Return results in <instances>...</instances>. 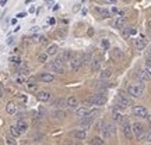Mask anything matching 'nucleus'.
Returning a JSON list of instances; mask_svg holds the SVG:
<instances>
[{
  "mask_svg": "<svg viewBox=\"0 0 151 145\" xmlns=\"http://www.w3.org/2000/svg\"><path fill=\"white\" fill-rule=\"evenodd\" d=\"M127 94H129L132 98L139 99V98H141L143 94H144V85H143V84H130V85L127 86Z\"/></svg>",
  "mask_w": 151,
  "mask_h": 145,
  "instance_id": "1",
  "label": "nucleus"
},
{
  "mask_svg": "<svg viewBox=\"0 0 151 145\" xmlns=\"http://www.w3.org/2000/svg\"><path fill=\"white\" fill-rule=\"evenodd\" d=\"M101 131L105 138H113L116 135V127L112 123H101Z\"/></svg>",
  "mask_w": 151,
  "mask_h": 145,
  "instance_id": "2",
  "label": "nucleus"
},
{
  "mask_svg": "<svg viewBox=\"0 0 151 145\" xmlns=\"http://www.w3.org/2000/svg\"><path fill=\"white\" fill-rule=\"evenodd\" d=\"M132 106V98H129L124 94H119L116 98V108L118 109H127Z\"/></svg>",
  "mask_w": 151,
  "mask_h": 145,
  "instance_id": "3",
  "label": "nucleus"
},
{
  "mask_svg": "<svg viewBox=\"0 0 151 145\" xmlns=\"http://www.w3.org/2000/svg\"><path fill=\"white\" fill-rule=\"evenodd\" d=\"M88 103H91L94 106H102L106 103V95L105 92H98L95 95H92L90 99H88Z\"/></svg>",
  "mask_w": 151,
  "mask_h": 145,
  "instance_id": "4",
  "label": "nucleus"
},
{
  "mask_svg": "<svg viewBox=\"0 0 151 145\" xmlns=\"http://www.w3.org/2000/svg\"><path fill=\"white\" fill-rule=\"evenodd\" d=\"M120 129H122V133L124 134V137L127 140H132L133 138V129H132V124L126 117H123V120L120 121Z\"/></svg>",
  "mask_w": 151,
  "mask_h": 145,
  "instance_id": "5",
  "label": "nucleus"
},
{
  "mask_svg": "<svg viewBox=\"0 0 151 145\" xmlns=\"http://www.w3.org/2000/svg\"><path fill=\"white\" fill-rule=\"evenodd\" d=\"M132 129H133V135H136L139 140H144V138H146V135H144L146 129H144V126L141 123H139V121L133 123L132 124Z\"/></svg>",
  "mask_w": 151,
  "mask_h": 145,
  "instance_id": "6",
  "label": "nucleus"
},
{
  "mask_svg": "<svg viewBox=\"0 0 151 145\" xmlns=\"http://www.w3.org/2000/svg\"><path fill=\"white\" fill-rule=\"evenodd\" d=\"M49 67H50V70L53 71V73H58V74H65V66H63V61L59 59H56L55 61H52L50 64H49Z\"/></svg>",
  "mask_w": 151,
  "mask_h": 145,
  "instance_id": "7",
  "label": "nucleus"
},
{
  "mask_svg": "<svg viewBox=\"0 0 151 145\" xmlns=\"http://www.w3.org/2000/svg\"><path fill=\"white\" fill-rule=\"evenodd\" d=\"M83 66V56L81 54H74V57L70 60V67L71 70L74 71H78Z\"/></svg>",
  "mask_w": 151,
  "mask_h": 145,
  "instance_id": "8",
  "label": "nucleus"
},
{
  "mask_svg": "<svg viewBox=\"0 0 151 145\" xmlns=\"http://www.w3.org/2000/svg\"><path fill=\"white\" fill-rule=\"evenodd\" d=\"M132 112H133V114H134L136 117H143V119L148 117V110L144 106H134V108L132 109Z\"/></svg>",
  "mask_w": 151,
  "mask_h": 145,
  "instance_id": "9",
  "label": "nucleus"
},
{
  "mask_svg": "<svg viewBox=\"0 0 151 145\" xmlns=\"http://www.w3.org/2000/svg\"><path fill=\"white\" fill-rule=\"evenodd\" d=\"M90 105L91 103H84V106H81V108H77L76 109V114L78 116V117H86L88 116L90 113H91V109H90Z\"/></svg>",
  "mask_w": 151,
  "mask_h": 145,
  "instance_id": "10",
  "label": "nucleus"
},
{
  "mask_svg": "<svg viewBox=\"0 0 151 145\" xmlns=\"http://www.w3.org/2000/svg\"><path fill=\"white\" fill-rule=\"evenodd\" d=\"M146 38L141 35L140 38H136V39H133V45H134V48L137 49V50H143V49L146 48Z\"/></svg>",
  "mask_w": 151,
  "mask_h": 145,
  "instance_id": "11",
  "label": "nucleus"
},
{
  "mask_svg": "<svg viewBox=\"0 0 151 145\" xmlns=\"http://www.w3.org/2000/svg\"><path fill=\"white\" fill-rule=\"evenodd\" d=\"M99 69H101V57H99V56H95V57H92L91 70H92V73H98Z\"/></svg>",
  "mask_w": 151,
  "mask_h": 145,
  "instance_id": "12",
  "label": "nucleus"
},
{
  "mask_svg": "<svg viewBox=\"0 0 151 145\" xmlns=\"http://www.w3.org/2000/svg\"><path fill=\"white\" fill-rule=\"evenodd\" d=\"M126 22H127V18H126V17H120V16H119L118 18L113 21V27L118 28V29H120V28H124Z\"/></svg>",
  "mask_w": 151,
  "mask_h": 145,
  "instance_id": "13",
  "label": "nucleus"
},
{
  "mask_svg": "<svg viewBox=\"0 0 151 145\" xmlns=\"http://www.w3.org/2000/svg\"><path fill=\"white\" fill-rule=\"evenodd\" d=\"M137 78L140 81H143V82H147V81L150 80L151 77H150V74L147 73V70H144V69H140V70L137 71Z\"/></svg>",
  "mask_w": 151,
  "mask_h": 145,
  "instance_id": "14",
  "label": "nucleus"
},
{
  "mask_svg": "<svg viewBox=\"0 0 151 145\" xmlns=\"http://www.w3.org/2000/svg\"><path fill=\"white\" fill-rule=\"evenodd\" d=\"M111 56H112L113 60H120V59H123V52H122V49L113 48L111 50Z\"/></svg>",
  "mask_w": 151,
  "mask_h": 145,
  "instance_id": "15",
  "label": "nucleus"
},
{
  "mask_svg": "<svg viewBox=\"0 0 151 145\" xmlns=\"http://www.w3.org/2000/svg\"><path fill=\"white\" fill-rule=\"evenodd\" d=\"M37 99L41 101V102H48L49 99H50V94L46 91H39V92H37Z\"/></svg>",
  "mask_w": 151,
  "mask_h": 145,
  "instance_id": "16",
  "label": "nucleus"
},
{
  "mask_svg": "<svg viewBox=\"0 0 151 145\" xmlns=\"http://www.w3.org/2000/svg\"><path fill=\"white\" fill-rule=\"evenodd\" d=\"M73 137H74L76 140H78V141L86 140L87 138L86 130H76V131H73Z\"/></svg>",
  "mask_w": 151,
  "mask_h": 145,
  "instance_id": "17",
  "label": "nucleus"
},
{
  "mask_svg": "<svg viewBox=\"0 0 151 145\" xmlns=\"http://www.w3.org/2000/svg\"><path fill=\"white\" fill-rule=\"evenodd\" d=\"M95 11H97L98 14H99V17L101 18H109L111 17V11L106 10V9H104V7H95Z\"/></svg>",
  "mask_w": 151,
  "mask_h": 145,
  "instance_id": "18",
  "label": "nucleus"
},
{
  "mask_svg": "<svg viewBox=\"0 0 151 145\" xmlns=\"http://www.w3.org/2000/svg\"><path fill=\"white\" fill-rule=\"evenodd\" d=\"M38 80L42 81V82H52L53 81V75L49 74V73H42V74H39Z\"/></svg>",
  "mask_w": 151,
  "mask_h": 145,
  "instance_id": "19",
  "label": "nucleus"
},
{
  "mask_svg": "<svg viewBox=\"0 0 151 145\" xmlns=\"http://www.w3.org/2000/svg\"><path fill=\"white\" fill-rule=\"evenodd\" d=\"M67 106L71 109H77L78 108V99L76 96H70L67 98Z\"/></svg>",
  "mask_w": 151,
  "mask_h": 145,
  "instance_id": "20",
  "label": "nucleus"
},
{
  "mask_svg": "<svg viewBox=\"0 0 151 145\" xmlns=\"http://www.w3.org/2000/svg\"><path fill=\"white\" fill-rule=\"evenodd\" d=\"M74 52L73 50H65V53L62 54V57H60V60H65V61H70L73 57H74Z\"/></svg>",
  "mask_w": 151,
  "mask_h": 145,
  "instance_id": "21",
  "label": "nucleus"
},
{
  "mask_svg": "<svg viewBox=\"0 0 151 145\" xmlns=\"http://www.w3.org/2000/svg\"><path fill=\"white\" fill-rule=\"evenodd\" d=\"M16 126H17V129L20 130V131H21V134H22V133H25V131L28 130V124L25 123V121H24L22 119H20V120L17 121Z\"/></svg>",
  "mask_w": 151,
  "mask_h": 145,
  "instance_id": "22",
  "label": "nucleus"
},
{
  "mask_svg": "<svg viewBox=\"0 0 151 145\" xmlns=\"http://www.w3.org/2000/svg\"><path fill=\"white\" fill-rule=\"evenodd\" d=\"M6 112L9 113V114H14L17 112V106L14 102H9L6 105Z\"/></svg>",
  "mask_w": 151,
  "mask_h": 145,
  "instance_id": "23",
  "label": "nucleus"
},
{
  "mask_svg": "<svg viewBox=\"0 0 151 145\" xmlns=\"http://www.w3.org/2000/svg\"><path fill=\"white\" fill-rule=\"evenodd\" d=\"M112 77V70L111 69H105V70L101 71V74H99V78L101 80H108Z\"/></svg>",
  "mask_w": 151,
  "mask_h": 145,
  "instance_id": "24",
  "label": "nucleus"
},
{
  "mask_svg": "<svg viewBox=\"0 0 151 145\" xmlns=\"http://www.w3.org/2000/svg\"><path fill=\"white\" fill-rule=\"evenodd\" d=\"M18 73L20 74H28L29 73V66L27 63H21V64L18 66Z\"/></svg>",
  "mask_w": 151,
  "mask_h": 145,
  "instance_id": "25",
  "label": "nucleus"
},
{
  "mask_svg": "<svg viewBox=\"0 0 151 145\" xmlns=\"http://www.w3.org/2000/svg\"><path fill=\"white\" fill-rule=\"evenodd\" d=\"M9 130H10V135H13L14 138H16V137H20V135H21V131L17 129V126H11V127H10Z\"/></svg>",
  "mask_w": 151,
  "mask_h": 145,
  "instance_id": "26",
  "label": "nucleus"
},
{
  "mask_svg": "<svg viewBox=\"0 0 151 145\" xmlns=\"http://www.w3.org/2000/svg\"><path fill=\"white\" fill-rule=\"evenodd\" d=\"M58 49H59L58 45H49L48 49H46V53L48 54H56L58 53Z\"/></svg>",
  "mask_w": 151,
  "mask_h": 145,
  "instance_id": "27",
  "label": "nucleus"
},
{
  "mask_svg": "<svg viewBox=\"0 0 151 145\" xmlns=\"http://www.w3.org/2000/svg\"><path fill=\"white\" fill-rule=\"evenodd\" d=\"M92 61V56L91 53H86L83 56V66H87V64H91Z\"/></svg>",
  "mask_w": 151,
  "mask_h": 145,
  "instance_id": "28",
  "label": "nucleus"
},
{
  "mask_svg": "<svg viewBox=\"0 0 151 145\" xmlns=\"http://www.w3.org/2000/svg\"><path fill=\"white\" fill-rule=\"evenodd\" d=\"M65 105H67V101H65V99H56V101H53V106H56V108H63Z\"/></svg>",
  "mask_w": 151,
  "mask_h": 145,
  "instance_id": "29",
  "label": "nucleus"
},
{
  "mask_svg": "<svg viewBox=\"0 0 151 145\" xmlns=\"http://www.w3.org/2000/svg\"><path fill=\"white\" fill-rule=\"evenodd\" d=\"M48 56L49 54L46 52H43V53H39L38 54V61L39 63H46V60H48Z\"/></svg>",
  "mask_w": 151,
  "mask_h": 145,
  "instance_id": "30",
  "label": "nucleus"
},
{
  "mask_svg": "<svg viewBox=\"0 0 151 145\" xmlns=\"http://www.w3.org/2000/svg\"><path fill=\"white\" fill-rule=\"evenodd\" d=\"M6 145H17V141L14 140L13 135H7L6 137Z\"/></svg>",
  "mask_w": 151,
  "mask_h": 145,
  "instance_id": "31",
  "label": "nucleus"
},
{
  "mask_svg": "<svg viewBox=\"0 0 151 145\" xmlns=\"http://www.w3.org/2000/svg\"><path fill=\"white\" fill-rule=\"evenodd\" d=\"M9 61H11L13 64H17V66L21 64V59H20V56H11L10 59H9Z\"/></svg>",
  "mask_w": 151,
  "mask_h": 145,
  "instance_id": "32",
  "label": "nucleus"
},
{
  "mask_svg": "<svg viewBox=\"0 0 151 145\" xmlns=\"http://www.w3.org/2000/svg\"><path fill=\"white\" fill-rule=\"evenodd\" d=\"M91 144H94V145H105V142H104L102 138H99V137H94L92 141H91Z\"/></svg>",
  "mask_w": 151,
  "mask_h": 145,
  "instance_id": "33",
  "label": "nucleus"
},
{
  "mask_svg": "<svg viewBox=\"0 0 151 145\" xmlns=\"http://www.w3.org/2000/svg\"><path fill=\"white\" fill-rule=\"evenodd\" d=\"M53 116L56 119H63V117H66V113L63 112V110H58V112L53 113Z\"/></svg>",
  "mask_w": 151,
  "mask_h": 145,
  "instance_id": "34",
  "label": "nucleus"
},
{
  "mask_svg": "<svg viewBox=\"0 0 151 145\" xmlns=\"http://www.w3.org/2000/svg\"><path fill=\"white\" fill-rule=\"evenodd\" d=\"M146 70L151 77V59H148V57H147V60H146Z\"/></svg>",
  "mask_w": 151,
  "mask_h": 145,
  "instance_id": "35",
  "label": "nucleus"
},
{
  "mask_svg": "<svg viewBox=\"0 0 151 145\" xmlns=\"http://www.w3.org/2000/svg\"><path fill=\"white\" fill-rule=\"evenodd\" d=\"M38 42L45 45V43H48V39H46V36H43V35H39V36H38Z\"/></svg>",
  "mask_w": 151,
  "mask_h": 145,
  "instance_id": "36",
  "label": "nucleus"
},
{
  "mask_svg": "<svg viewBox=\"0 0 151 145\" xmlns=\"http://www.w3.org/2000/svg\"><path fill=\"white\" fill-rule=\"evenodd\" d=\"M58 36H59V39H65L66 38V29L65 31H59V32H58Z\"/></svg>",
  "mask_w": 151,
  "mask_h": 145,
  "instance_id": "37",
  "label": "nucleus"
},
{
  "mask_svg": "<svg viewBox=\"0 0 151 145\" xmlns=\"http://www.w3.org/2000/svg\"><path fill=\"white\" fill-rule=\"evenodd\" d=\"M102 46H104V49H109V42L106 41V39H104L102 41Z\"/></svg>",
  "mask_w": 151,
  "mask_h": 145,
  "instance_id": "38",
  "label": "nucleus"
},
{
  "mask_svg": "<svg viewBox=\"0 0 151 145\" xmlns=\"http://www.w3.org/2000/svg\"><path fill=\"white\" fill-rule=\"evenodd\" d=\"M37 84H28V89H29V91H35V89H37Z\"/></svg>",
  "mask_w": 151,
  "mask_h": 145,
  "instance_id": "39",
  "label": "nucleus"
},
{
  "mask_svg": "<svg viewBox=\"0 0 151 145\" xmlns=\"http://www.w3.org/2000/svg\"><path fill=\"white\" fill-rule=\"evenodd\" d=\"M35 82H37V78H35V77H29V78H28V84H35Z\"/></svg>",
  "mask_w": 151,
  "mask_h": 145,
  "instance_id": "40",
  "label": "nucleus"
},
{
  "mask_svg": "<svg viewBox=\"0 0 151 145\" xmlns=\"http://www.w3.org/2000/svg\"><path fill=\"white\" fill-rule=\"evenodd\" d=\"M102 1H105V3H108V4H115L118 0H102Z\"/></svg>",
  "mask_w": 151,
  "mask_h": 145,
  "instance_id": "41",
  "label": "nucleus"
},
{
  "mask_svg": "<svg viewBox=\"0 0 151 145\" xmlns=\"http://www.w3.org/2000/svg\"><path fill=\"white\" fill-rule=\"evenodd\" d=\"M80 7H81V4H76L74 7H73V11H74V13H77V11L80 10Z\"/></svg>",
  "mask_w": 151,
  "mask_h": 145,
  "instance_id": "42",
  "label": "nucleus"
},
{
  "mask_svg": "<svg viewBox=\"0 0 151 145\" xmlns=\"http://www.w3.org/2000/svg\"><path fill=\"white\" fill-rule=\"evenodd\" d=\"M146 141H147V142H150V144H151V133H148V134L146 135Z\"/></svg>",
  "mask_w": 151,
  "mask_h": 145,
  "instance_id": "43",
  "label": "nucleus"
},
{
  "mask_svg": "<svg viewBox=\"0 0 151 145\" xmlns=\"http://www.w3.org/2000/svg\"><path fill=\"white\" fill-rule=\"evenodd\" d=\"M147 57L151 59V45H150V48H148V50H147Z\"/></svg>",
  "mask_w": 151,
  "mask_h": 145,
  "instance_id": "44",
  "label": "nucleus"
},
{
  "mask_svg": "<svg viewBox=\"0 0 151 145\" xmlns=\"http://www.w3.org/2000/svg\"><path fill=\"white\" fill-rule=\"evenodd\" d=\"M24 78H22V77H20V78H17V82H18V84H24Z\"/></svg>",
  "mask_w": 151,
  "mask_h": 145,
  "instance_id": "45",
  "label": "nucleus"
},
{
  "mask_svg": "<svg viewBox=\"0 0 151 145\" xmlns=\"http://www.w3.org/2000/svg\"><path fill=\"white\" fill-rule=\"evenodd\" d=\"M3 95H4V89H3V86L0 85V98L3 96Z\"/></svg>",
  "mask_w": 151,
  "mask_h": 145,
  "instance_id": "46",
  "label": "nucleus"
},
{
  "mask_svg": "<svg viewBox=\"0 0 151 145\" xmlns=\"http://www.w3.org/2000/svg\"><path fill=\"white\" fill-rule=\"evenodd\" d=\"M147 28H148V31L151 32V20H148V22H147Z\"/></svg>",
  "mask_w": 151,
  "mask_h": 145,
  "instance_id": "47",
  "label": "nucleus"
},
{
  "mask_svg": "<svg viewBox=\"0 0 151 145\" xmlns=\"http://www.w3.org/2000/svg\"><path fill=\"white\" fill-rule=\"evenodd\" d=\"M13 41H14V38H9V39H7V45H11Z\"/></svg>",
  "mask_w": 151,
  "mask_h": 145,
  "instance_id": "48",
  "label": "nucleus"
},
{
  "mask_svg": "<svg viewBox=\"0 0 151 145\" xmlns=\"http://www.w3.org/2000/svg\"><path fill=\"white\" fill-rule=\"evenodd\" d=\"M22 17H25V13H20V14H17V18H22Z\"/></svg>",
  "mask_w": 151,
  "mask_h": 145,
  "instance_id": "49",
  "label": "nucleus"
},
{
  "mask_svg": "<svg viewBox=\"0 0 151 145\" xmlns=\"http://www.w3.org/2000/svg\"><path fill=\"white\" fill-rule=\"evenodd\" d=\"M49 24L55 25V24H56V20H55V18H50V20H49Z\"/></svg>",
  "mask_w": 151,
  "mask_h": 145,
  "instance_id": "50",
  "label": "nucleus"
},
{
  "mask_svg": "<svg viewBox=\"0 0 151 145\" xmlns=\"http://www.w3.org/2000/svg\"><path fill=\"white\" fill-rule=\"evenodd\" d=\"M7 3V0H0V6H4Z\"/></svg>",
  "mask_w": 151,
  "mask_h": 145,
  "instance_id": "51",
  "label": "nucleus"
},
{
  "mask_svg": "<svg viewBox=\"0 0 151 145\" xmlns=\"http://www.w3.org/2000/svg\"><path fill=\"white\" fill-rule=\"evenodd\" d=\"M34 11H35V7H34V6H31V7H29V13H34Z\"/></svg>",
  "mask_w": 151,
  "mask_h": 145,
  "instance_id": "52",
  "label": "nucleus"
},
{
  "mask_svg": "<svg viewBox=\"0 0 151 145\" xmlns=\"http://www.w3.org/2000/svg\"><path fill=\"white\" fill-rule=\"evenodd\" d=\"M38 29H39V27H34V28H32V32H37Z\"/></svg>",
  "mask_w": 151,
  "mask_h": 145,
  "instance_id": "53",
  "label": "nucleus"
},
{
  "mask_svg": "<svg viewBox=\"0 0 151 145\" xmlns=\"http://www.w3.org/2000/svg\"><path fill=\"white\" fill-rule=\"evenodd\" d=\"M31 1H34V0H25V3H27V4L28 3H31Z\"/></svg>",
  "mask_w": 151,
  "mask_h": 145,
  "instance_id": "54",
  "label": "nucleus"
},
{
  "mask_svg": "<svg viewBox=\"0 0 151 145\" xmlns=\"http://www.w3.org/2000/svg\"><path fill=\"white\" fill-rule=\"evenodd\" d=\"M45 1H46V3H52L53 0H45Z\"/></svg>",
  "mask_w": 151,
  "mask_h": 145,
  "instance_id": "55",
  "label": "nucleus"
},
{
  "mask_svg": "<svg viewBox=\"0 0 151 145\" xmlns=\"http://www.w3.org/2000/svg\"><path fill=\"white\" fill-rule=\"evenodd\" d=\"M124 1H129V0H124Z\"/></svg>",
  "mask_w": 151,
  "mask_h": 145,
  "instance_id": "56",
  "label": "nucleus"
},
{
  "mask_svg": "<svg viewBox=\"0 0 151 145\" xmlns=\"http://www.w3.org/2000/svg\"><path fill=\"white\" fill-rule=\"evenodd\" d=\"M83 1H87V0H83Z\"/></svg>",
  "mask_w": 151,
  "mask_h": 145,
  "instance_id": "57",
  "label": "nucleus"
},
{
  "mask_svg": "<svg viewBox=\"0 0 151 145\" xmlns=\"http://www.w3.org/2000/svg\"><path fill=\"white\" fill-rule=\"evenodd\" d=\"M91 145H94V144H91Z\"/></svg>",
  "mask_w": 151,
  "mask_h": 145,
  "instance_id": "58",
  "label": "nucleus"
},
{
  "mask_svg": "<svg viewBox=\"0 0 151 145\" xmlns=\"http://www.w3.org/2000/svg\"><path fill=\"white\" fill-rule=\"evenodd\" d=\"M69 145H71V144H69Z\"/></svg>",
  "mask_w": 151,
  "mask_h": 145,
  "instance_id": "59",
  "label": "nucleus"
},
{
  "mask_svg": "<svg viewBox=\"0 0 151 145\" xmlns=\"http://www.w3.org/2000/svg\"><path fill=\"white\" fill-rule=\"evenodd\" d=\"M150 145H151V144H150Z\"/></svg>",
  "mask_w": 151,
  "mask_h": 145,
  "instance_id": "60",
  "label": "nucleus"
}]
</instances>
